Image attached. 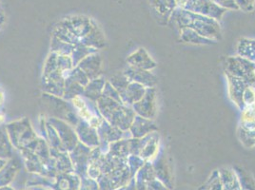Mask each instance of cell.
<instances>
[{
  "label": "cell",
  "mask_w": 255,
  "mask_h": 190,
  "mask_svg": "<svg viewBox=\"0 0 255 190\" xmlns=\"http://www.w3.org/2000/svg\"><path fill=\"white\" fill-rule=\"evenodd\" d=\"M170 18L182 29H191L206 38L218 41L221 39V28L218 20L213 17L183 10L181 8L172 11Z\"/></svg>",
  "instance_id": "cell-1"
},
{
  "label": "cell",
  "mask_w": 255,
  "mask_h": 190,
  "mask_svg": "<svg viewBox=\"0 0 255 190\" xmlns=\"http://www.w3.org/2000/svg\"><path fill=\"white\" fill-rule=\"evenodd\" d=\"M225 73L240 78L255 88V63L241 56H231L225 61Z\"/></svg>",
  "instance_id": "cell-2"
},
{
  "label": "cell",
  "mask_w": 255,
  "mask_h": 190,
  "mask_svg": "<svg viewBox=\"0 0 255 190\" xmlns=\"http://www.w3.org/2000/svg\"><path fill=\"white\" fill-rule=\"evenodd\" d=\"M176 4L183 10L204 14L216 20H220L226 11L225 8L212 0H176Z\"/></svg>",
  "instance_id": "cell-3"
},
{
  "label": "cell",
  "mask_w": 255,
  "mask_h": 190,
  "mask_svg": "<svg viewBox=\"0 0 255 190\" xmlns=\"http://www.w3.org/2000/svg\"><path fill=\"white\" fill-rule=\"evenodd\" d=\"M226 74L227 80H228V91L229 96L231 100L234 102V105L237 106L241 111L244 109L246 106L244 103V96L247 89L251 86L245 82L244 80L234 77L231 74Z\"/></svg>",
  "instance_id": "cell-4"
},
{
  "label": "cell",
  "mask_w": 255,
  "mask_h": 190,
  "mask_svg": "<svg viewBox=\"0 0 255 190\" xmlns=\"http://www.w3.org/2000/svg\"><path fill=\"white\" fill-rule=\"evenodd\" d=\"M135 110L141 116L147 119H154L157 113L156 106V91L154 88H149L146 90L141 101L136 104Z\"/></svg>",
  "instance_id": "cell-5"
},
{
  "label": "cell",
  "mask_w": 255,
  "mask_h": 190,
  "mask_svg": "<svg viewBox=\"0 0 255 190\" xmlns=\"http://www.w3.org/2000/svg\"><path fill=\"white\" fill-rule=\"evenodd\" d=\"M154 165H152L156 179L160 181L165 187L171 190L173 187V179L171 175V169L165 159L162 150L158 152L156 158L154 159Z\"/></svg>",
  "instance_id": "cell-6"
},
{
  "label": "cell",
  "mask_w": 255,
  "mask_h": 190,
  "mask_svg": "<svg viewBox=\"0 0 255 190\" xmlns=\"http://www.w3.org/2000/svg\"><path fill=\"white\" fill-rule=\"evenodd\" d=\"M142 141V148L139 151L140 158L148 162L153 161L159 152V135L154 132Z\"/></svg>",
  "instance_id": "cell-7"
},
{
  "label": "cell",
  "mask_w": 255,
  "mask_h": 190,
  "mask_svg": "<svg viewBox=\"0 0 255 190\" xmlns=\"http://www.w3.org/2000/svg\"><path fill=\"white\" fill-rule=\"evenodd\" d=\"M128 62L132 67L145 71H150L156 67L155 61L150 57L147 51L142 48L129 56Z\"/></svg>",
  "instance_id": "cell-8"
},
{
  "label": "cell",
  "mask_w": 255,
  "mask_h": 190,
  "mask_svg": "<svg viewBox=\"0 0 255 190\" xmlns=\"http://www.w3.org/2000/svg\"><path fill=\"white\" fill-rule=\"evenodd\" d=\"M237 135L245 148H254L255 146V123L240 122Z\"/></svg>",
  "instance_id": "cell-9"
},
{
  "label": "cell",
  "mask_w": 255,
  "mask_h": 190,
  "mask_svg": "<svg viewBox=\"0 0 255 190\" xmlns=\"http://www.w3.org/2000/svg\"><path fill=\"white\" fill-rule=\"evenodd\" d=\"M222 190H241V186L234 169H221L218 171Z\"/></svg>",
  "instance_id": "cell-10"
},
{
  "label": "cell",
  "mask_w": 255,
  "mask_h": 190,
  "mask_svg": "<svg viewBox=\"0 0 255 190\" xmlns=\"http://www.w3.org/2000/svg\"><path fill=\"white\" fill-rule=\"evenodd\" d=\"M153 9L163 19L169 20L172 11L175 10L176 0H149Z\"/></svg>",
  "instance_id": "cell-11"
},
{
  "label": "cell",
  "mask_w": 255,
  "mask_h": 190,
  "mask_svg": "<svg viewBox=\"0 0 255 190\" xmlns=\"http://www.w3.org/2000/svg\"><path fill=\"white\" fill-rule=\"evenodd\" d=\"M180 31L181 40L183 42L192 45H214L217 43L215 40L204 37L191 29H182Z\"/></svg>",
  "instance_id": "cell-12"
},
{
  "label": "cell",
  "mask_w": 255,
  "mask_h": 190,
  "mask_svg": "<svg viewBox=\"0 0 255 190\" xmlns=\"http://www.w3.org/2000/svg\"><path fill=\"white\" fill-rule=\"evenodd\" d=\"M237 53L255 63V39L240 38L237 43Z\"/></svg>",
  "instance_id": "cell-13"
},
{
  "label": "cell",
  "mask_w": 255,
  "mask_h": 190,
  "mask_svg": "<svg viewBox=\"0 0 255 190\" xmlns=\"http://www.w3.org/2000/svg\"><path fill=\"white\" fill-rule=\"evenodd\" d=\"M131 74L134 75L132 77L134 79V81H137L140 85L146 87L147 89L153 88L157 83V78L149 71H145V70H140V69L134 68L131 71Z\"/></svg>",
  "instance_id": "cell-14"
},
{
  "label": "cell",
  "mask_w": 255,
  "mask_h": 190,
  "mask_svg": "<svg viewBox=\"0 0 255 190\" xmlns=\"http://www.w3.org/2000/svg\"><path fill=\"white\" fill-rule=\"evenodd\" d=\"M234 169L237 175V178L239 180L242 190H255V179L251 174H249L246 170L238 167L234 168Z\"/></svg>",
  "instance_id": "cell-15"
},
{
  "label": "cell",
  "mask_w": 255,
  "mask_h": 190,
  "mask_svg": "<svg viewBox=\"0 0 255 190\" xmlns=\"http://www.w3.org/2000/svg\"><path fill=\"white\" fill-rule=\"evenodd\" d=\"M204 190H222V184L219 178L218 171H214L209 181L203 186Z\"/></svg>",
  "instance_id": "cell-16"
},
{
  "label": "cell",
  "mask_w": 255,
  "mask_h": 190,
  "mask_svg": "<svg viewBox=\"0 0 255 190\" xmlns=\"http://www.w3.org/2000/svg\"><path fill=\"white\" fill-rule=\"evenodd\" d=\"M215 4H217L219 6L220 4V7L223 6L225 8H229V9H239V7L237 6L235 0H214Z\"/></svg>",
  "instance_id": "cell-17"
},
{
  "label": "cell",
  "mask_w": 255,
  "mask_h": 190,
  "mask_svg": "<svg viewBox=\"0 0 255 190\" xmlns=\"http://www.w3.org/2000/svg\"><path fill=\"white\" fill-rule=\"evenodd\" d=\"M136 190V184H135V179L131 180V183L130 185L127 187V190Z\"/></svg>",
  "instance_id": "cell-18"
},
{
  "label": "cell",
  "mask_w": 255,
  "mask_h": 190,
  "mask_svg": "<svg viewBox=\"0 0 255 190\" xmlns=\"http://www.w3.org/2000/svg\"><path fill=\"white\" fill-rule=\"evenodd\" d=\"M74 102H75V105L76 106H78V107H80L81 109H82V107L84 106V104H83V102L79 99V98H75V100H74Z\"/></svg>",
  "instance_id": "cell-19"
},
{
  "label": "cell",
  "mask_w": 255,
  "mask_h": 190,
  "mask_svg": "<svg viewBox=\"0 0 255 190\" xmlns=\"http://www.w3.org/2000/svg\"><path fill=\"white\" fill-rule=\"evenodd\" d=\"M3 121H4V117L2 116V115H0V123L3 122Z\"/></svg>",
  "instance_id": "cell-20"
},
{
  "label": "cell",
  "mask_w": 255,
  "mask_h": 190,
  "mask_svg": "<svg viewBox=\"0 0 255 190\" xmlns=\"http://www.w3.org/2000/svg\"><path fill=\"white\" fill-rule=\"evenodd\" d=\"M40 190V189H39V190Z\"/></svg>",
  "instance_id": "cell-21"
},
{
  "label": "cell",
  "mask_w": 255,
  "mask_h": 190,
  "mask_svg": "<svg viewBox=\"0 0 255 190\" xmlns=\"http://www.w3.org/2000/svg\"><path fill=\"white\" fill-rule=\"evenodd\" d=\"M241 190H242V189H241Z\"/></svg>",
  "instance_id": "cell-22"
}]
</instances>
